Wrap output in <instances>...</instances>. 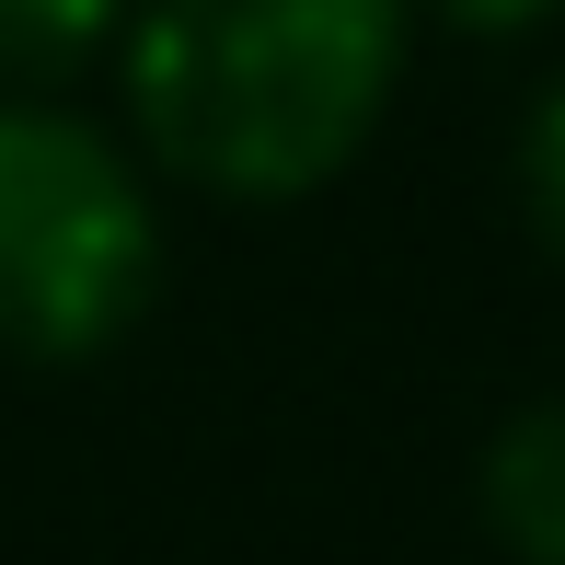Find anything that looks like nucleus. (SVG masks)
I'll list each match as a JSON object with an SVG mask.
<instances>
[{"label":"nucleus","mask_w":565,"mask_h":565,"mask_svg":"<svg viewBox=\"0 0 565 565\" xmlns=\"http://www.w3.org/2000/svg\"><path fill=\"white\" fill-rule=\"evenodd\" d=\"M473 508H484L508 565H565V393H531V404L497 416Z\"/></svg>","instance_id":"7ed1b4c3"},{"label":"nucleus","mask_w":565,"mask_h":565,"mask_svg":"<svg viewBox=\"0 0 565 565\" xmlns=\"http://www.w3.org/2000/svg\"><path fill=\"white\" fill-rule=\"evenodd\" d=\"M173 231L139 139L58 93H0V358L82 370L139 335Z\"/></svg>","instance_id":"f03ea898"},{"label":"nucleus","mask_w":565,"mask_h":565,"mask_svg":"<svg viewBox=\"0 0 565 565\" xmlns=\"http://www.w3.org/2000/svg\"><path fill=\"white\" fill-rule=\"evenodd\" d=\"M416 0H127L116 93L139 162L220 209L323 196L381 139Z\"/></svg>","instance_id":"f257e3e1"},{"label":"nucleus","mask_w":565,"mask_h":565,"mask_svg":"<svg viewBox=\"0 0 565 565\" xmlns=\"http://www.w3.org/2000/svg\"><path fill=\"white\" fill-rule=\"evenodd\" d=\"M127 0H0V93H58L116 46Z\"/></svg>","instance_id":"20e7f679"},{"label":"nucleus","mask_w":565,"mask_h":565,"mask_svg":"<svg viewBox=\"0 0 565 565\" xmlns=\"http://www.w3.org/2000/svg\"><path fill=\"white\" fill-rule=\"evenodd\" d=\"M520 209H531V231H543V254L565 266V70L531 93V116H520Z\"/></svg>","instance_id":"39448f33"},{"label":"nucleus","mask_w":565,"mask_h":565,"mask_svg":"<svg viewBox=\"0 0 565 565\" xmlns=\"http://www.w3.org/2000/svg\"><path fill=\"white\" fill-rule=\"evenodd\" d=\"M416 23H450V35H484V46H520L565 23V0H416Z\"/></svg>","instance_id":"423d86ee"}]
</instances>
